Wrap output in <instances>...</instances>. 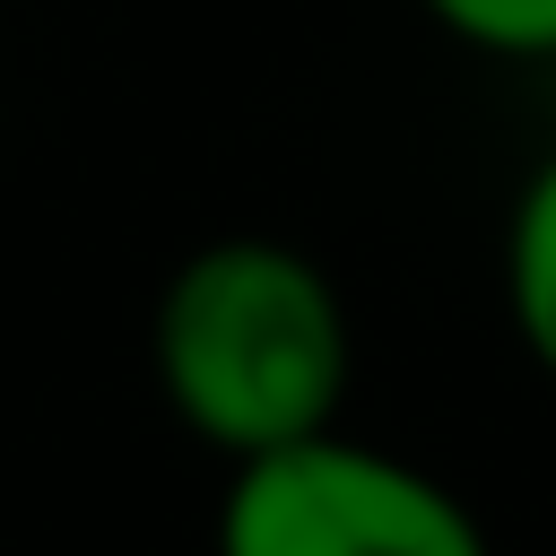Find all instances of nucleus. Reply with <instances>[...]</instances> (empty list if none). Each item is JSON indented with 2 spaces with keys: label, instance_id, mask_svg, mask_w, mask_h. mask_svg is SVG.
Returning a JSON list of instances; mask_svg holds the SVG:
<instances>
[{
  "label": "nucleus",
  "instance_id": "obj_2",
  "mask_svg": "<svg viewBox=\"0 0 556 556\" xmlns=\"http://www.w3.org/2000/svg\"><path fill=\"white\" fill-rule=\"evenodd\" d=\"M208 547L217 556H495L460 486L348 426L226 460Z\"/></svg>",
  "mask_w": 556,
  "mask_h": 556
},
{
  "label": "nucleus",
  "instance_id": "obj_4",
  "mask_svg": "<svg viewBox=\"0 0 556 556\" xmlns=\"http://www.w3.org/2000/svg\"><path fill=\"white\" fill-rule=\"evenodd\" d=\"M443 35L495 61H556V0H426Z\"/></svg>",
  "mask_w": 556,
  "mask_h": 556
},
{
  "label": "nucleus",
  "instance_id": "obj_1",
  "mask_svg": "<svg viewBox=\"0 0 556 556\" xmlns=\"http://www.w3.org/2000/svg\"><path fill=\"white\" fill-rule=\"evenodd\" d=\"M148 365L191 443H208L217 460H252L339 426L356 330L313 252L278 235H217L165 278Z\"/></svg>",
  "mask_w": 556,
  "mask_h": 556
},
{
  "label": "nucleus",
  "instance_id": "obj_3",
  "mask_svg": "<svg viewBox=\"0 0 556 556\" xmlns=\"http://www.w3.org/2000/svg\"><path fill=\"white\" fill-rule=\"evenodd\" d=\"M504 321H513L521 356L556 382V148L530 165V182L513 191V217H504Z\"/></svg>",
  "mask_w": 556,
  "mask_h": 556
}]
</instances>
